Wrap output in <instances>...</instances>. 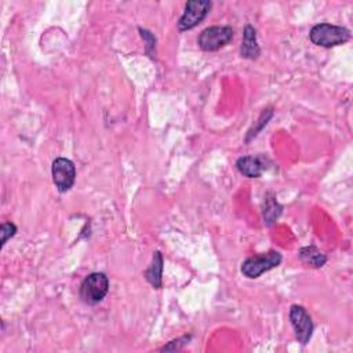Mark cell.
Wrapping results in <instances>:
<instances>
[{
  "label": "cell",
  "mask_w": 353,
  "mask_h": 353,
  "mask_svg": "<svg viewBox=\"0 0 353 353\" xmlns=\"http://www.w3.org/2000/svg\"><path fill=\"white\" fill-rule=\"evenodd\" d=\"M309 39L316 46L330 49L346 43L350 39V32L346 28L323 23L311 29Z\"/></svg>",
  "instance_id": "cell-1"
},
{
  "label": "cell",
  "mask_w": 353,
  "mask_h": 353,
  "mask_svg": "<svg viewBox=\"0 0 353 353\" xmlns=\"http://www.w3.org/2000/svg\"><path fill=\"white\" fill-rule=\"evenodd\" d=\"M109 291V280L105 273L94 272L84 278L80 284V298L87 305L99 304Z\"/></svg>",
  "instance_id": "cell-2"
},
{
  "label": "cell",
  "mask_w": 353,
  "mask_h": 353,
  "mask_svg": "<svg viewBox=\"0 0 353 353\" xmlns=\"http://www.w3.org/2000/svg\"><path fill=\"white\" fill-rule=\"evenodd\" d=\"M282 263V254L279 252H268L265 254L247 258L242 264V273L249 279H257L263 273L278 268Z\"/></svg>",
  "instance_id": "cell-3"
},
{
  "label": "cell",
  "mask_w": 353,
  "mask_h": 353,
  "mask_svg": "<svg viewBox=\"0 0 353 353\" xmlns=\"http://www.w3.org/2000/svg\"><path fill=\"white\" fill-rule=\"evenodd\" d=\"M211 8L212 3L208 2V0H189L185 5L184 14L178 21V29L181 32L193 29L207 17Z\"/></svg>",
  "instance_id": "cell-4"
},
{
  "label": "cell",
  "mask_w": 353,
  "mask_h": 353,
  "mask_svg": "<svg viewBox=\"0 0 353 353\" xmlns=\"http://www.w3.org/2000/svg\"><path fill=\"white\" fill-rule=\"evenodd\" d=\"M232 39L233 29L230 27H210L200 34L197 45L203 51H218L229 45Z\"/></svg>",
  "instance_id": "cell-5"
},
{
  "label": "cell",
  "mask_w": 353,
  "mask_h": 353,
  "mask_svg": "<svg viewBox=\"0 0 353 353\" xmlns=\"http://www.w3.org/2000/svg\"><path fill=\"white\" fill-rule=\"evenodd\" d=\"M53 181L61 193L71 191L76 180V167L72 160L66 158H57L51 167Z\"/></svg>",
  "instance_id": "cell-6"
},
{
  "label": "cell",
  "mask_w": 353,
  "mask_h": 353,
  "mask_svg": "<svg viewBox=\"0 0 353 353\" xmlns=\"http://www.w3.org/2000/svg\"><path fill=\"white\" fill-rule=\"evenodd\" d=\"M290 323L295 331L298 342L306 345L313 334V321L306 309L301 305H293L290 309Z\"/></svg>",
  "instance_id": "cell-7"
},
{
  "label": "cell",
  "mask_w": 353,
  "mask_h": 353,
  "mask_svg": "<svg viewBox=\"0 0 353 353\" xmlns=\"http://www.w3.org/2000/svg\"><path fill=\"white\" fill-rule=\"evenodd\" d=\"M269 159L257 155V156H243L236 162L239 173L247 178H258L268 169Z\"/></svg>",
  "instance_id": "cell-8"
},
{
  "label": "cell",
  "mask_w": 353,
  "mask_h": 353,
  "mask_svg": "<svg viewBox=\"0 0 353 353\" xmlns=\"http://www.w3.org/2000/svg\"><path fill=\"white\" fill-rule=\"evenodd\" d=\"M261 54V49L257 42V31L252 25H246L243 31V42L241 46V56L247 60H257Z\"/></svg>",
  "instance_id": "cell-9"
},
{
  "label": "cell",
  "mask_w": 353,
  "mask_h": 353,
  "mask_svg": "<svg viewBox=\"0 0 353 353\" xmlns=\"http://www.w3.org/2000/svg\"><path fill=\"white\" fill-rule=\"evenodd\" d=\"M163 265H165V261H163L162 253L160 252H155L154 257H152V263H151L149 268L144 273L145 279L151 283V286L154 289H162V286H163V280H162Z\"/></svg>",
  "instance_id": "cell-10"
},
{
  "label": "cell",
  "mask_w": 353,
  "mask_h": 353,
  "mask_svg": "<svg viewBox=\"0 0 353 353\" xmlns=\"http://www.w3.org/2000/svg\"><path fill=\"white\" fill-rule=\"evenodd\" d=\"M298 256H300L301 261L311 268H321L327 261V257L315 246L302 247L300 250Z\"/></svg>",
  "instance_id": "cell-11"
},
{
  "label": "cell",
  "mask_w": 353,
  "mask_h": 353,
  "mask_svg": "<svg viewBox=\"0 0 353 353\" xmlns=\"http://www.w3.org/2000/svg\"><path fill=\"white\" fill-rule=\"evenodd\" d=\"M282 214V206L275 200V197H269L265 204L264 218L268 225H272Z\"/></svg>",
  "instance_id": "cell-12"
},
{
  "label": "cell",
  "mask_w": 353,
  "mask_h": 353,
  "mask_svg": "<svg viewBox=\"0 0 353 353\" xmlns=\"http://www.w3.org/2000/svg\"><path fill=\"white\" fill-rule=\"evenodd\" d=\"M0 233H2V247H5L8 241L17 233V226L13 222H5L0 226Z\"/></svg>",
  "instance_id": "cell-13"
},
{
  "label": "cell",
  "mask_w": 353,
  "mask_h": 353,
  "mask_svg": "<svg viewBox=\"0 0 353 353\" xmlns=\"http://www.w3.org/2000/svg\"><path fill=\"white\" fill-rule=\"evenodd\" d=\"M272 114H273V110H272V109H267V110L263 112V114H261V117H260V122H261V123H260L256 129H253V130L250 132L247 141H249L252 137H256V136L258 134V132H260L264 126H267V123H268V121L272 117Z\"/></svg>",
  "instance_id": "cell-14"
},
{
  "label": "cell",
  "mask_w": 353,
  "mask_h": 353,
  "mask_svg": "<svg viewBox=\"0 0 353 353\" xmlns=\"http://www.w3.org/2000/svg\"><path fill=\"white\" fill-rule=\"evenodd\" d=\"M191 338H192V335H185V337H181L178 339H174V341L169 342V345L163 346L160 350H163V352L165 350H180V349H182V346L189 343Z\"/></svg>",
  "instance_id": "cell-15"
}]
</instances>
